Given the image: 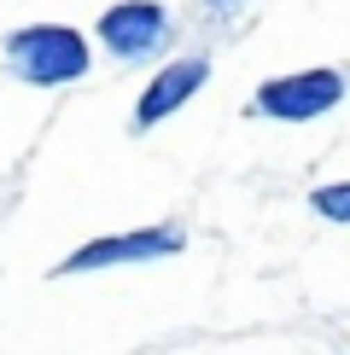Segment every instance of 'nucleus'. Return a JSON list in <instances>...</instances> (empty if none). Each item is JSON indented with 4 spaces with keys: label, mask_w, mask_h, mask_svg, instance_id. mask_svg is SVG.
Instances as JSON below:
<instances>
[{
    "label": "nucleus",
    "mask_w": 350,
    "mask_h": 355,
    "mask_svg": "<svg viewBox=\"0 0 350 355\" xmlns=\"http://www.w3.org/2000/svg\"><path fill=\"white\" fill-rule=\"evenodd\" d=\"M6 70L29 87H70L94 70V47L76 24H24L0 41Z\"/></svg>",
    "instance_id": "nucleus-1"
},
{
    "label": "nucleus",
    "mask_w": 350,
    "mask_h": 355,
    "mask_svg": "<svg viewBox=\"0 0 350 355\" xmlns=\"http://www.w3.org/2000/svg\"><path fill=\"white\" fill-rule=\"evenodd\" d=\"M94 41L117 64H146L175 41V18L164 0H117L94 18Z\"/></svg>",
    "instance_id": "nucleus-2"
},
{
    "label": "nucleus",
    "mask_w": 350,
    "mask_h": 355,
    "mask_svg": "<svg viewBox=\"0 0 350 355\" xmlns=\"http://www.w3.org/2000/svg\"><path fill=\"white\" fill-rule=\"evenodd\" d=\"M344 76L339 70H327V64H315V70H286V76H269L251 94V111L257 116H269V123H315V116H327L333 105L344 99Z\"/></svg>",
    "instance_id": "nucleus-3"
},
{
    "label": "nucleus",
    "mask_w": 350,
    "mask_h": 355,
    "mask_svg": "<svg viewBox=\"0 0 350 355\" xmlns=\"http://www.w3.org/2000/svg\"><path fill=\"white\" fill-rule=\"evenodd\" d=\"M187 250V233L164 221V227H135V233H106V239H88L76 245L58 274H106V268H135V262H164V257H181Z\"/></svg>",
    "instance_id": "nucleus-4"
},
{
    "label": "nucleus",
    "mask_w": 350,
    "mask_h": 355,
    "mask_svg": "<svg viewBox=\"0 0 350 355\" xmlns=\"http://www.w3.org/2000/svg\"><path fill=\"white\" fill-rule=\"evenodd\" d=\"M210 53H181V58H164V64L152 70V82L140 87V99H135V135H146V128H158V123H169L181 105H193L199 99V87L210 82Z\"/></svg>",
    "instance_id": "nucleus-5"
},
{
    "label": "nucleus",
    "mask_w": 350,
    "mask_h": 355,
    "mask_svg": "<svg viewBox=\"0 0 350 355\" xmlns=\"http://www.w3.org/2000/svg\"><path fill=\"white\" fill-rule=\"evenodd\" d=\"M310 210L321 221H339V227H350V181H327L310 192Z\"/></svg>",
    "instance_id": "nucleus-6"
},
{
    "label": "nucleus",
    "mask_w": 350,
    "mask_h": 355,
    "mask_svg": "<svg viewBox=\"0 0 350 355\" xmlns=\"http://www.w3.org/2000/svg\"><path fill=\"white\" fill-rule=\"evenodd\" d=\"M210 6H216V12H222V6H245V0H210Z\"/></svg>",
    "instance_id": "nucleus-7"
}]
</instances>
